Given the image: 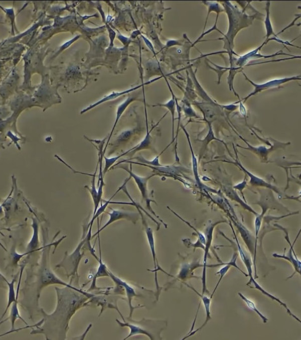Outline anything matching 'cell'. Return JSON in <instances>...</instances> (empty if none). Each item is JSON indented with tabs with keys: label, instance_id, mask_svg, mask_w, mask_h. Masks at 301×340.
Masks as SVG:
<instances>
[{
	"label": "cell",
	"instance_id": "obj_1",
	"mask_svg": "<svg viewBox=\"0 0 301 340\" xmlns=\"http://www.w3.org/2000/svg\"><path fill=\"white\" fill-rule=\"evenodd\" d=\"M58 303L56 310L49 314L43 309L39 311L43 315V323L32 328L30 334H44L45 339L64 340L67 338L70 319L81 308L87 306L94 294L88 293L76 287H56Z\"/></svg>",
	"mask_w": 301,
	"mask_h": 340
},
{
	"label": "cell",
	"instance_id": "obj_2",
	"mask_svg": "<svg viewBox=\"0 0 301 340\" xmlns=\"http://www.w3.org/2000/svg\"><path fill=\"white\" fill-rule=\"evenodd\" d=\"M66 237H63V238L59 240V241L50 244L49 245L43 247L42 261H41L38 269H36V272H34V271L32 270L31 273L33 274L31 276V278H27V280H25L26 288H24L25 290V293L31 289V292L33 293L29 302L25 307L28 306L30 301L31 300L33 307L34 309H36V308L37 309V307H39V300H40L41 292L42 291L44 287H47L49 285L59 284L63 286L73 287L71 283L67 284L63 280L59 279L52 271L49 264L50 252L52 246H54L55 247L53 252L54 253L57 246L60 243L61 241H62Z\"/></svg>",
	"mask_w": 301,
	"mask_h": 340
},
{
	"label": "cell",
	"instance_id": "obj_3",
	"mask_svg": "<svg viewBox=\"0 0 301 340\" xmlns=\"http://www.w3.org/2000/svg\"><path fill=\"white\" fill-rule=\"evenodd\" d=\"M222 3L229 18V29L228 30L227 34L224 35L225 38L218 40H225V48L227 49V53L229 54L230 58H232V54H234L232 51L234 38L241 29L252 24L254 17H248L246 14L240 12L238 8L232 6L229 2H222Z\"/></svg>",
	"mask_w": 301,
	"mask_h": 340
},
{
	"label": "cell",
	"instance_id": "obj_4",
	"mask_svg": "<svg viewBox=\"0 0 301 340\" xmlns=\"http://www.w3.org/2000/svg\"><path fill=\"white\" fill-rule=\"evenodd\" d=\"M116 321L121 327L129 328V334L124 339V340L138 334H144L150 340L161 339V332L164 328H166L168 324L167 321L165 320H154L143 318L140 321H136L129 317L124 319V323L120 322L117 319Z\"/></svg>",
	"mask_w": 301,
	"mask_h": 340
},
{
	"label": "cell",
	"instance_id": "obj_5",
	"mask_svg": "<svg viewBox=\"0 0 301 340\" xmlns=\"http://www.w3.org/2000/svg\"><path fill=\"white\" fill-rule=\"evenodd\" d=\"M86 239H87V237L86 236L72 254L69 255L68 254V252H66L63 261L56 266V268H63L65 269L68 278L74 277L75 276L78 277V268L80 261L84 256V253L82 254L81 251L86 243Z\"/></svg>",
	"mask_w": 301,
	"mask_h": 340
},
{
	"label": "cell",
	"instance_id": "obj_6",
	"mask_svg": "<svg viewBox=\"0 0 301 340\" xmlns=\"http://www.w3.org/2000/svg\"><path fill=\"white\" fill-rule=\"evenodd\" d=\"M114 168H122L123 170L126 171L127 173H129L130 176L133 177L134 181H135L136 184H137L138 188L139 190H140L141 195H142V200H144L145 202V205H146V207L148 209V211L152 212L154 215L156 216L157 218H158L161 221V222L164 223V225H165L166 228H167V225L161 220V218L159 217V216H157L156 213H155L154 210L150 207V202H155V200L150 199L149 197V194H148L147 190V182L150 179V178L154 176L155 175H150L149 177H142L139 176V175H136L135 173H134L132 172V165H130V169L129 170L127 167H124V166H118L115 167Z\"/></svg>",
	"mask_w": 301,
	"mask_h": 340
},
{
	"label": "cell",
	"instance_id": "obj_7",
	"mask_svg": "<svg viewBox=\"0 0 301 340\" xmlns=\"http://www.w3.org/2000/svg\"><path fill=\"white\" fill-rule=\"evenodd\" d=\"M243 74L244 76L245 77L246 80H247L248 81H249L250 84L254 86V90L253 91V92L251 93L250 94L248 95V96L244 98V99L240 100L241 101H243V102H242L243 103L247 101L248 99H249L251 96H253V95L256 94L257 93L261 92L262 91L267 90V89L279 87V86L281 85V84L288 83V82L293 81H293H295V80L301 79L300 76H297L291 77H285V78L283 79H273L270 80V81L268 82H266V83L263 84H256L251 81V80L248 78L247 76H246L245 73L243 72Z\"/></svg>",
	"mask_w": 301,
	"mask_h": 340
},
{
	"label": "cell",
	"instance_id": "obj_8",
	"mask_svg": "<svg viewBox=\"0 0 301 340\" xmlns=\"http://www.w3.org/2000/svg\"><path fill=\"white\" fill-rule=\"evenodd\" d=\"M110 209L111 211H112L111 213L106 212V213L109 215V217H110L109 218V220L103 227L98 230L96 234L92 236V239L94 238L97 235H99L100 233L101 232L102 230L108 227L111 223L115 222L118 220H120V219H126V220L131 221L132 223L135 224L136 222H137L139 218L140 217V214H139V213H136V212L123 211V210L113 209L112 208Z\"/></svg>",
	"mask_w": 301,
	"mask_h": 340
},
{
	"label": "cell",
	"instance_id": "obj_9",
	"mask_svg": "<svg viewBox=\"0 0 301 340\" xmlns=\"http://www.w3.org/2000/svg\"><path fill=\"white\" fill-rule=\"evenodd\" d=\"M97 237L98 238H99L100 259H98L97 255H95L94 249H93V248H92V246H91V244L90 243V240L89 239L86 240L85 243L86 245L88 246L89 250H90V251L91 254H92L93 256L95 258V259H96L97 261L99 262V268H98L97 272L96 273V274H95L94 277H93V278L92 285H91L90 289H88V291H93V290H99L102 289L99 288V287H98L97 288L96 284L98 278L104 277H109L108 269V268H107V267L105 266V264L103 263V262H102V253H101V248H100L99 236H98Z\"/></svg>",
	"mask_w": 301,
	"mask_h": 340
},
{
	"label": "cell",
	"instance_id": "obj_10",
	"mask_svg": "<svg viewBox=\"0 0 301 340\" xmlns=\"http://www.w3.org/2000/svg\"><path fill=\"white\" fill-rule=\"evenodd\" d=\"M231 228L232 231H233L234 232V236L235 237H236L237 244H238V246L239 255H240L241 260H242L243 263L245 264L246 268H247V269L248 275H249L250 277V282H248V284H250V283H252V284L254 285L255 288L259 290V291H261L262 293H263L264 294H265V295L268 296V297L272 298V300H274L275 301H277V302L280 303V300H279V299L275 297L274 296H273L272 295V294H269L268 293H267V292L264 291V290L263 288H262V287L260 286L258 284H257V282H255L254 278H253L252 277V261H251V259H250L249 257H248V255H247V254H246V253L243 252V249L241 247L240 244H239V243L238 240V239H237L236 234H235L233 228L231 226Z\"/></svg>",
	"mask_w": 301,
	"mask_h": 340
},
{
	"label": "cell",
	"instance_id": "obj_11",
	"mask_svg": "<svg viewBox=\"0 0 301 340\" xmlns=\"http://www.w3.org/2000/svg\"><path fill=\"white\" fill-rule=\"evenodd\" d=\"M26 264L27 262H24V264H23L21 266V271H20V276L19 278V281H18L17 293H16L15 285L16 281H17V275L15 276V277L13 278L12 281H11V282H9L8 284L9 294L8 305H7L6 309H5L3 314H2V316L0 317V322L3 320V319L5 316H6L7 312H8L9 308L11 307L13 303L15 302V301L17 300V299H18V297H19L20 285H21L23 273H24Z\"/></svg>",
	"mask_w": 301,
	"mask_h": 340
},
{
	"label": "cell",
	"instance_id": "obj_12",
	"mask_svg": "<svg viewBox=\"0 0 301 340\" xmlns=\"http://www.w3.org/2000/svg\"><path fill=\"white\" fill-rule=\"evenodd\" d=\"M163 77V76H161L160 77H158V78L153 79L152 80V81H148L147 82V83H143L142 84H140V85L136 86V87L130 88L128 89V90H126L125 91H122V92H111L110 94H109L108 95H106V96L104 97L103 98H102V99L99 100V101H97L95 102V103H93V104H91L90 106H89L88 107H87V108L84 109L83 110H82L81 111V114H83L84 113L87 112L88 111L90 110V109H92L93 108H94L95 107L99 106V105L101 104L102 103H104V102H105L111 101V100L117 99V98L122 96V95H123L126 94V93H131L132 92H133V91L138 90V88L143 87L144 85H147V84L152 83L153 82H155L157 81V80L161 79Z\"/></svg>",
	"mask_w": 301,
	"mask_h": 340
},
{
	"label": "cell",
	"instance_id": "obj_13",
	"mask_svg": "<svg viewBox=\"0 0 301 340\" xmlns=\"http://www.w3.org/2000/svg\"><path fill=\"white\" fill-rule=\"evenodd\" d=\"M108 271L109 277H110L111 279L113 280V282L115 283L116 285H120V286H122L123 287H124V289H125V293H126V295L127 296V299H128V303L129 305L130 315L129 317V318H131L134 309H136V308L143 307L138 306L133 307L132 306V300H133V298L134 297V296H138L136 294L135 291H134V289L133 287L129 286V285L127 284V282L124 281V280H122L120 279V278L116 277V276L114 275L109 270V269Z\"/></svg>",
	"mask_w": 301,
	"mask_h": 340
},
{
	"label": "cell",
	"instance_id": "obj_14",
	"mask_svg": "<svg viewBox=\"0 0 301 340\" xmlns=\"http://www.w3.org/2000/svg\"><path fill=\"white\" fill-rule=\"evenodd\" d=\"M145 120H146V135H145V138L143 139V140L141 142L140 144H138V145H136L137 146V147L135 148V149L131 150V151H130L128 154H127L126 155H128V156H133V155L135 154V153L140 151V150H145V149H149L150 147V145H152V136H150V132H152L153 130L155 129V127L157 126L160 123H161V121L163 120V119L166 117V116H167V114L168 113V111L167 113L165 114L163 116V118H161V120L159 121L158 123H157L156 125H155L154 127L152 128V129L150 130V131H149V128H148V122H147V109H146V107L145 106Z\"/></svg>",
	"mask_w": 301,
	"mask_h": 340
},
{
	"label": "cell",
	"instance_id": "obj_15",
	"mask_svg": "<svg viewBox=\"0 0 301 340\" xmlns=\"http://www.w3.org/2000/svg\"><path fill=\"white\" fill-rule=\"evenodd\" d=\"M135 100H136V97L133 96L128 97L126 99H125V101L124 102H123L122 104H120L119 106H118L117 110V115H116L115 122V123H114L112 130H111V134L110 135H109L108 141H107L106 145V146H105V148H104L103 152L104 156L105 153H106L107 148H108V144L109 143V141H110L111 137H112L113 136V131H115V127L116 126H117L118 120H120V117H121L122 114L124 113V111L125 110V109L127 108V107L129 105L131 104L132 102L135 101Z\"/></svg>",
	"mask_w": 301,
	"mask_h": 340
},
{
	"label": "cell",
	"instance_id": "obj_16",
	"mask_svg": "<svg viewBox=\"0 0 301 340\" xmlns=\"http://www.w3.org/2000/svg\"><path fill=\"white\" fill-rule=\"evenodd\" d=\"M163 77L164 78H165L166 82H167L168 85L169 89H170V90L171 91V92H172V99L170 100L168 102H166V104H154L153 105V106L154 107H156V106H161V107H165V108H168L169 109V111H170L171 113H172V125H173V128H172V136H173V142L174 143L175 139V111L177 110V109H176V102H175V99L176 97L175 95H174V93H173V90L172 88H171V86L170 85V83H169V82L166 79V77L164 75H163Z\"/></svg>",
	"mask_w": 301,
	"mask_h": 340
},
{
	"label": "cell",
	"instance_id": "obj_17",
	"mask_svg": "<svg viewBox=\"0 0 301 340\" xmlns=\"http://www.w3.org/2000/svg\"><path fill=\"white\" fill-rule=\"evenodd\" d=\"M189 287H190V288L194 290V291H195V293H197L198 294V295H199L200 296L201 299H202V301L203 303H204V305L205 307V311H206V314H207V317H206V320H205V323L203 324V325L202 327H200L199 328H198L197 330H195V332H193L192 333H189L188 334V336L184 337L183 339H185L186 338H188L189 336H193V334H195L196 332H197L198 331H199L201 329H202L203 328L205 327V325H206V324L208 321L210 320V319H211V311H210V305H211V299L209 298L208 297H207V296H204V294H200L199 293H198L197 291L193 287H191V286H188V285H187Z\"/></svg>",
	"mask_w": 301,
	"mask_h": 340
},
{
	"label": "cell",
	"instance_id": "obj_18",
	"mask_svg": "<svg viewBox=\"0 0 301 340\" xmlns=\"http://www.w3.org/2000/svg\"><path fill=\"white\" fill-rule=\"evenodd\" d=\"M236 133V132H235ZM238 136H239V138H240L242 140L245 141V143L247 144V145H248V148H245V147H240V146H238V147L241 148H244V149H247L248 150H250V151H252V152L255 153V154L258 155L260 157H261V158L263 159H265L266 160V157L268 156V154L270 152H272L273 149H275V145L273 147H271L270 148H266L265 147H264V146H261V147H252L250 145V144H248L247 141L244 139L242 137L239 136L238 134H237ZM278 143V142H277ZM276 145V144H275Z\"/></svg>",
	"mask_w": 301,
	"mask_h": 340
},
{
	"label": "cell",
	"instance_id": "obj_19",
	"mask_svg": "<svg viewBox=\"0 0 301 340\" xmlns=\"http://www.w3.org/2000/svg\"><path fill=\"white\" fill-rule=\"evenodd\" d=\"M131 177L130 176L129 178H127L126 180H125V182H124V184L122 185L121 187H120L119 189H118L117 191L115 193H114V195L111 197L108 200H106L105 201V204H101V206H100L99 208H98L97 211H96V213L94 214V215L93 216V218L92 220H91L90 223H88V226H87V230H88V228H92L93 223L94 222V221L95 219H97L99 216L103 212H105V210L107 208V207L108 206L109 204H111V200H112V198L115 197L116 195H117V193L119 192L120 190H122V188H124V186L125 185H126L127 183V182L129 181V180L131 179Z\"/></svg>",
	"mask_w": 301,
	"mask_h": 340
},
{
	"label": "cell",
	"instance_id": "obj_20",
	"mask_svg": "<svg viewBox=\"0 0 301 340\" xmlns=\"http://www.w3.org/2000/svg\"><path fill=\"white\" fill-rule=\"evenodd\" d=\"M270 2H266V15L265 20H264V25H265L266 35L265 42L263 43L264 45L268 43L267 42L268 39L270 38L271 36H274L275 38H277V34H275L274 33V32H273L272 22H271L270 18Z\"/></svg>",
	"mask_w": 301,
	"mask_h": 340
},
{
	"label": "cell",
	"instance_id": "obj_21",
	"mask_svg": "<svg viewBox=\"0 0 301 340\" xmlns=\"http://www.w3.org/2000/svg\"><path fill=\"white\" fill-rule=\"evenodd\" d=\"M98 166H99V163H97L96 170H95V173H93L92 187H91V188H89L88 186L84 187V188L88 189V190L90 191L91 195H92L93 204H94V213H93V215L96 213L98 208H99L100 202H101L99 200V197H98V191L96 186H95V177H96Z\"/></svg>",
	"mask_w": 301,
	"mask_h": 340
},
{
	"label": "cell",
	"instance_id": "obj_22",
	"mask_svg": "<svg viewBox=\"0 0 301 340\" xmlns=\"http://www.w3.org/2000/svg\"><path fill=\"white\" fill-rule=\"evenodd\" d=\"M239 166H240V167L243 169L244 172L247 173V174L248 175V176L250 177V183L252 184L253 186L266 187V188H271L273 189V190H275L277 193H279L274 187L272 186V185L268 184V182L264 181V180L255 176L254 175L252 174V173L248 172L247 170H246L240 163H239Z\"/></svg>",
	"mask_w": 301,
	"mask_h": 340
},
{
	"label": "cell",
	"instance_id": "obj_23",
	"mask_svg": "<svg viewBox=\"0 0 301 340\" xmlns=\"http://www.w3.org/2000/svg\"><path fill=\"white\" fill-rule=\"evenodd\" d=\"M203 3L207 5L209 8V12L207 14V17L206 18V21H205L204 25V31L203 33H205V27H206V25L207 24V20L209 17L210 13L211 12H215L216 13L219 14L220 13L223 12L224 10L222 9V7L220 6V5L218 4V2H204Z\"/></svg>",
	"mask_w": 301,
	"mask_h": 340
},
{
	"label": "cell",
	"instance_id": "obj_24",
	"mask_svg": "<svg viewBox=\"0 0 301 340\" xmlns=\"http://www.w3.org/2000/svg\"><path fill=\"white\" fill-rule=\"evenodd\" d=\"M181 127L182 130H183L184 132H185V134H186L187 138H188V142H189V147H190L191 148V153H192V159H193V172H194V175H195V179L197 180L198 182H199V177H198V164H197V159L196 158L195 156V154H194V152L193 150V148L192 146H191V144L190 142V139H189V134L188 133V132H187L186 129L181 125Z\"/></svg>",
	"mask_w": 301,
	"mask_h": 340
},
{
	"label": "cell",
	"instance_id": "obj_25",
	"mask_svg": "<svg viewBox=\"0 0 301 340\" xmlns=\"http://www.w3.org/2000/svg\"><path fill=\"white\" fill-rule=\"evenodd\" d=\"M187 74H188V85H187L186 88V93L188 94V99L189 101H194L197 98V93L194 88L193 83L192 80L189 76V73L187 72Z\"/></svg>",
	"mask_w": 301,
	"mask_h": 340
},
{
	"label": "cell",
	"instance_id": "obj_26",
	"mask_svg": "<svg viewBox=\"0 0 301 340\" xmlns=\"http://www.w3.org/2000/svg\"><path fill=\"white\" fill-rule=\"evenodd\" d=\"M239 295L240 296V297L242 298L244 301H245V303H247V306L249 307L251 310H252V311L256 312V313L258 314L260 317H261L264 323H266V321H268V319L266 318L265 316H263V315L259 311V310L257 309V307H255V305L254 302H252V301H250V300H248V299L246 298L245 296L243 295V294L240 293H239Z\"/></svg>",
	"mask_w": 301,
	"mask_h": 340
},
{
	"label": "cell",
	"instance_id": "obj_27",
	"mask_svg": "<svg viewBox=\"0 0 301 340\" xmlns=\"http://www.w3.org/2000/svg\"><path fill=\"white\" fill-rule=\"evenodd\" d=\"M168 208L170 209V211H172L173 213H174L175 215L177 216L178 218H179L180 220L184 221L185 223H187V224L189 225V226H190L191 228H193L194 231L196 232V233H197V234H198V237H199V240L201 242V243L204 244V245H205V244H206L207 241L206 239H205V237L204 236V235L201 234V233L198 232L197 230H196L195 228H194L192 225H191L190 223H189L188 222V221L185 220L184 219L182 218L181 216L179 215V214H178L177 213H176L174 211H173L172 209H170V207H168Z\"/></svg>",
	"mask_w": 301,
	"mask_h": 340
},
{
	"label": "cell",
	"instance_id": "obj_28",
	"mask_svg": "<svg viewBox=\"0 0 301 340\" xmlns=\"http://www.w3.org/2000/svg\"><path fill=\"white\" fill-rule=\"evenodd\" d=\"M184 111L185 115L186 116L187 118H199L198 116L196 114L195 110L193 109L192 107L191 106L189 102H185L184 106Z\"/></svg>",
	"mask_w": 301,
	"mask_h": 340
},
{
	"label": "cell",
	"instance_id": "obj_29",
	"mask_svg": "<svg viewBox=\"0 0 301 340\" xmlns=\"http://www.w3.org/2000/svg\"><path fill=\"white\" fill-rule=\"evenodd\" d=\"M9 282L5 276L0 272V287L5 289L6 286H8Z\"/></svg>",
	"mask_w": 301,
	"mask_h": 340
},
{
	"label": "cell",
	"instance_id": "obj_30",
	"mask_svg": "<svg viewBox=\"0 0 301 340\" xmlns=\"http://www.w3.org/2000/svg\"><path fill=\"white\" fill-rule=\"evenodd\" d=\"M237 102L239 103V111H240L241 114L245 117L246 115H247V109H246L245 107L244 106L242 101H241L240 100H239V101Z\"/></svg>",
	"mask_w": 301,
	"mask_h": 340
},
{
	"label": "cell",
	"instance_id": "obj_31",
	"mask_svg": "<svg viewBox=\"0 0 301 340\" xmlns=\"http://www.w3.org/2000/svg\"><path fill=\"white\" fill-rule=\"evenodd\" d=\"M247 181H246V179H245V180H244V181L241 182V183L236 185V186H235L234 188L241 191H243V189L245 188L246 186H247Z\"/></svg>",
	"mask_w": 301,
	"mask_h": 340
},
{
	"label": "cell",
	"instance_id": "obj_32",
	"mask_svg": "<svg viewBox=\"0 0 301 340\" xmlns=\"http://www.w3.org/2000/svg\"><path fill=\"white\" fill-rule=\"evenodd\" d=\"M142 38H143V40H144V42L145 43V44L147 45V46L149 48L150 50H152V51L154 52V54H155V52L154 51V46H153V45L152 44V43L149 42V40H147L146 38H145L144 36H142Z\"/></svg>",
	"mask_w": 301,
	"mask_h": 340
}]
</instances>
